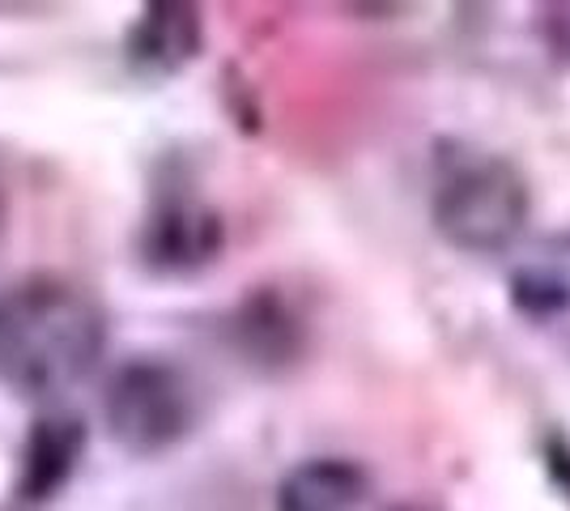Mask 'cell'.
<instances>
[{
  "label": "cell",
  "instance_id": "cell-11",
  "mask_svg": "<svg viewBox=\"0 0 570 511\" xmlns=\"http://www.w3.org/2000/svg\"><path fill=\"white\" fill-rule=\"evenodd\" d=\"M392 511H434V508H422V503H401V508H392Z\"/></svg>",
  "mask_w": 570,
  "mask_h": 511
},
{
  "label": "cell",
  "instance_id": "cell-1",
  "mask_svg": "<svg viewBox=\"0 0 570 511\" xmlns=\"http://www.w3.org/2000/svg\"><path fill=\"white\" fill-rule=\"evenodd\" d=\"M107 350V312L65 277H35L0 298V384L26 401H60Z\"/></svg>",
  "mask_w": 570,
  "mask_h": 511
},
{
  "label": "cell",
  "instance_id": "cell-7",
  "mask_svg": "<svg viewBox=\"0 0 570 511\" xmlns=\"http://www.w3.org/2000/svg\"><path fill=\"white\" fill-rule=\"evenodd\" d=\"M230 337H235L243 363L261 366V371H282V366L298 363V354L307 345V324L282 294L264 286L235 307Z\"/></svg>",
  "mask_w": 570,
  "mask_h": 511
},
{
  "label": "cell",
  "instance_id": "cell-6",
  "mask_svg": "<svg viewBox=\"0 0 570 511\" xmlns=\"http://www.w3.org/2000/svg\"><path fill=\"white\" fill-rule=\"evenodd\" d=\"M205 51V18L184 0H154L124 30V65L141 81H170Z\"/></svg>",
  "mask_w": 570,
  "mask_h": 511
},
{
  "label": "cell",
  "instance_id": "cell-4",
  "mask_svg": "<svg viewBox=\"0 0 570 511\" xmlns=\"http://www.w3.org/2000/svg\"><path fill=\"white\" fill-rule=\"evenodd\" d=\"M132 247L154 277H196L226 252V218L191 184L170 179L149 196Z\"/></svg>",
  "mask_w": 570,
  "mask_h": 511
},
{
  "label": "cell",
  "instance_id": "cell-10",
  "mask_svg": "<svg viewBox=\"0 0 570 511\" xmlns=\"http://www.w3.org/2000/svg\"><path fill=\"white\" fill-rule=\"evenodd\" d=\"M541 464H546L549 487L570 503V439L562 435V431H549V435L541 439Z\"/></svg>",
  "mask_w": 570,
  "mask_h": 511
},
{
  "label": "cell",
  "instance_id": "cell-3",
  "mask_svg": "<svg viewBox=\"0 0 570 511\" xmlns=\"http://www.w3.org/2000/svg\"><path fill=\"white\" fill-rule=\"evenodd\" d=\"M102 426L128 456H163L200 426V389L163 354L128 358L102 389Z\"/></svg>",
  "mask_w": 570,
  "mask_h": 511
},
{
  "label": "cell",
  "instance_id": "cell-2",
  "mask_svg": "<svg viewBox=\"0 0 570 511\" xmlns=\"http://www.w3.org/2000/svg\"><path fill=\"white\" fill-rule=\"evenodd\" d=\"M532 218V188L523 170L490 149L452 141L439 154V175L430 193V226L452 252L502 256L523 239Z\"/></svg>",
  "mask_w": 570,
  "mask_h": 511
},
{
  "label": "cell",
  "instance_id": "cell-12",
  "mask_svg": "<svg viewBox=\"0 0 570 511\" xmlns=\"http://www.w3.org/2000/svg\"><path fill=\"white\" fill-rule=\"evenodd\" d=\"M0 511H35V508H22V503H9V508H0Z\"/></svg>",
  "mask_w": 570,
  "mask_h": 511
},
{
  "label": "cell",
  "instance_id": "cell-8",
  "mask_svg": "<svg viewBox=\"0 0 570 511\" xmlns=\"http://www.w3.org/2000/svg\"><path fill=\"white\" fill-rule=\"evenodd\" d=\"M371 494V473L350 456H307L273 494V511H362Z\"/></svg>",
  "mask_w": 570,
  "mask_h": 511
},
{
  "label": "cell",
  "instance_id": "cell-9",
  "mask_svg": "<svg viewBox=\"0 0 570 511\" xmlns=\"http://www.w3.org/2000/svg\"><path fill=\"white\" fill-rule=\"evenodd\" d=\"M507 303L520 320L549 324L570 312V239L532 247L507 277Z\"/></svg>",
  "mask_w": 570,
  "mask_h": 511
},
{
  "label": "cell",
  "instance_id": "cell-5",
  "mask_svg": "<svg viewBox=\"0 0 570 511\" xmlns=\"http://www.w3.org/2000/svg\"><path fill=\"white\" fill-rule=\"evenodd\" d=\"M86 448H90L86 417L72 414V410H56V405L43 410L30 422L22 452H18V482H13L18 499L13 503L39 508V503L56 499L77 478V469L86 461Z\"/></svg>",
  "mask_w": 570,
  "mask_h": 511
},
{
  "label": "cell",
  "instance_id": "cell-13",
  "mask_svg": "<svg viewBox=\"0 0 570 511\" xmlns=\"http://www.w3.org/2000/svg\"><path fill=\"white\" fill-rule=\"evenodd\" d=\"M0 218H4V184H0Z\"/></svg>",
  "mask_w": 570,
  "mask_h": 511
}]
</instances>
